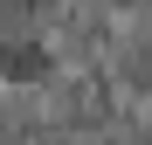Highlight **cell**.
Returning <instances> with one entry per match:
<instances>
[{"label":"cell","mask_w":152,"mask_h":145,"mask_svg":"<svg viewBox=\"0 0 152 145\" xmlns=\"http://www.w3.org/2000/svg\"><path fill=\"white\" fill-rule=\"evenodd\" d=\"M0 69H7V76H35L42 55H14V48H7V55H0Z\"/></svg>","instance_id":"1"}]
</instances>
